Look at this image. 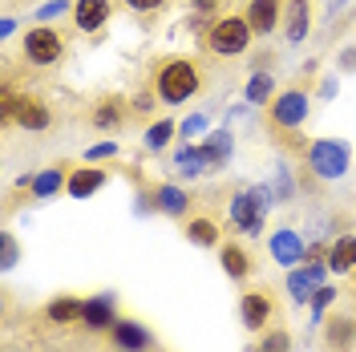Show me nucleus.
Instances as JSON below:
<instances>
[{
	"mask_svg": "<svg viewBox=\"0 0 356 352\" xmlns=\"http://www.w3.org/2000/svg\"><path fill=\"white\" fill-rule=\"evenodd\" d=\"M202 65L195 57H162L154 69V93L166 106H182L202 93Z\"/></svg>",
	"mask_w": 356,
	"mask_h": 352,
	"instance_id": "f257e3e1",
	"label": "nucleus"
},
{
	"mask_svg": "<svg viewBox=\"0 0 356 352\" xmlns=\"http://www.w3.org/2000/svg\"><path fill=\"white\" fill-rule=\"evenodd\" d=\"M251 24H247L243 13H219L211 29L202 33V45H207V53L211 57H239L247 53V45H251Z\"/></svg>",
	"mask_w": 356,
	"mask_h": 352,
	"instance_id": "f03ea898",
	"label": "nucleus"
},
{
	"mask_svg": "<svg viewBox=\"0 0 356 352\" xmlns=\"http://www.w3.org/2000/svg\"><path fill=\"white\" fill-rule=\"evenodd\" d=\"M308 110H312V93L304 81H296V86L280 89L275 97H271V106H267V126L275 134H296L304 122H308Z\"/></svg>",
	"mask_w": 356,
	"mask_h": 352,
	"instance_id": "7ed1b4c3",
	"label": "nucleus"
},
{
	"mask_svg": "<svg viewBox=\"0 0 356 352\" xmlns=\"http://www.w3.org/2000/svg\"><path fill=\"white\" fill-rule=\"evenodd\" d=\"M271 202H275L271 198V186H243V191H235L231 195V223H235V231L259 235Z\"/></svg>",
	"mask_w": 356,
	"mask_h": 352,
	"instance_id": "20e7f679",
	"label": "nucleus"
},
{
	"mask_svg": "<svg viewBox=\"0 0 356 352\" xmlns=\"http://www.w3.org/2000/svg\"><path fill=\"white\" fill-rule=\"evenodd\" d=\"M0 118H4V122H17L21 130H33V134H41V130L53 126V113H49V106H44L41 97L13 93L8 86L0 93Z\"/></svg>",
	"mask_w": 356,
	"mask_h": 352,
	"instance_id": "39448f33",
	"label": "nucleus"
},
{
	"mask_svg": "<svg viewBox=\"0 0 356 352\" xmlns=\"http://www.w3.org/2000/svg\"><path fill=\"white\" fill-rule=\"evenodd\" d=\"M304 162H308V170L316 178H344L348 166H353V150H348V142L316 138V142H308V150H304Z\"/></svg>",
	"mask_w": 356,
	"mask_h": 352,
	"instance_id": "423d86ee",
	"label": "nucleus"
},
{
	"mask_svg": "<svg viewBox=\"0 0 356 352\" xmlns=\"http://www.w3.org/2000/svg\"><path fill=\"white\" fill-rule=\"evenodd\" d=\"M21 53L29 65H61L65 61V37H61V29H53V24H33L29 33H24L21 41Z\"/></svg>",
	"mask_w": 356,
	"mask_h": 352,
	"instance_id": "0eeeda50",
	"label": "nucleus"
},
{
	"mask_svg": "<svg viewBox=\"0 0 356 352\" xmlns=\"http://www.w3.org/2000/svg\"><path fill=\"white\" fill-rule=\"evenodd\" d=\"M271 316H275L271 291H243L239 296V320H243L247 332H267L271 328Z\"/></svg>",
	"mask_w": 356,
	"mask_h": 352,
	"instance_id": "6e6552de",
	"label": "nucleus"
},
{
	"mask_svg": "<svg viewBox=\"0 0 356 352\" xmlns=\"http://www.w3.org/2000/svg\"><path fill=\"white\" fill-rule=\"evenodd\" d=\"M110 344L118 352H150L154 349V336L142 320H130V316H118V324L110 328Z\"/></svg>",
	"mask_w": 356,
	"mask_h": 352,
	"instance_id": "1a4fd4ad",
	"label": "nucleus"
},
{
	"mask_svg": "<svg viewBox=\"0 0 356 352\" xmlns=\"http://www.w3.org/2000/svg\"><path fill=\"white\" fill-rule=\"evenodd\" d=\"M243 17L255 37H267V33H275V24H284V0H247Z\"/></svg>",
	"mask_w": 356,
	"mask_h": 352,
	"instance_id": "9d476101",
	"label": "nucleus"
},
{
	"mask_svg": "<svg viewBox=\"0 0 356 352\" xmlns=\"http://www.w3.org/2000/svg\"><path fill=\"white\" fill-rule=\"evenodd\" d=\"M324 349L328 352H356V316L332 312L324 320Z\"/></svg>",
	"mask_w": 356,
	"mask_h": 352,
	"instance_id": "9b49d317",
	"label": "nucleus"
},
{
	"mask_svg": "<svg viewBox=\"0 0 356 352\" xmlns=\"http://www.w3.org/2000/svg\"><path fill=\"white\" fill-rule=\"evenodd\" d=\"M113 17V0H73V24L81 33H97L106 29Z\"/></svg>",
	"mask_w": 356,
	"mask_h": 352,
	"instance_id": "f8f14e48",
	"label": "nucleus"
},
{
	"mask_svg": "<svg viewBox=\"0 0 356 352\" xmlns=\"http://www.w3.org/2000/svg\"><path fill=\"white\" fill-rule=\"evenodd\" d=\"M106 182H110V170H102V166H73L65 195L69 198H93Z\"/></svg>",
	"mask_w": 356,
	"mask_h": 352,
	"instance_id": "ddd939ff",
	"label": "nucleus"
},
{
	"mask_svg": "<svg viewBox=\"0 0 356 352\" xmlns=\"http://www.w3.org/2000/svg\"><path fill=\"white\" fill-rule=\"evenodd\" d=\"M267 247H271V259H275L280 267H300L304 264V239H300L291 227H280Z\"/></svg>",
	"mask_w": 356,
	"mask_h": 352,
	"instance_id": "4468645a",
	"label": "nucleus"
},
{
	"mask_svg": "<svg viewBox=\"0 0 356 352\" xmlns=\"http://www.w3.org/2000/svg\"><path fill=\"white\" fill-rule=\"evenodd\" d=\"M219 264L222 271H227V280H235V284H243L247 275H251V255H247V247L243 243H235V239H222L219 243Z\"/></svg>",
	"mask_w": 356,
	"mask_h": 352,
	"instance_id": "2eb2a0df",
	"label": "nucleus"
},
{
	"mask_svg": "<svg viewBox=\"0 0 356 352\" xmlns=\"http://www.w3.org/2000/svg\"><path fill=\"white\" fill-rule=\"evenodd\" d=\"M130 102H122V97H102L93 110H89V122L97 126V130H122L126 126V118H130Z\"/></svg>",
	"mask_w": 356,
	"mask_h": 352,
	"instance_id": "dca6fc26",
	"label": "nucleus"
},
{
	"mask_svg": "<svg viewBox=\"0 0 356 352\" xmlns=\"http://www.w3.org/2000/svg\"><path fill=\"white\" fill-rule=\"evenodd\" d=\"M312 29V4L308 0H288L284 4V37L288 45H300Z\"/></svg>",
	"mask_w": 356,
	"mask_h": 352,
	"instance_id": "f3484780",
	"label": "nucleus"
},
{
	"mask_svg": "<svg viewBox=\"0 0 356 352\" xmlns=\"http://www.w3.org/2000/svg\"><path fill=\"white\" fill-rule=\"evenodd\" d=\"M118 324V308H113V296H93L86 300V316H81V328L89 332H110Z\"/></svg>",
	"mask_w": 356,
	"mask_h": 352,
	"instance_id": "a211bd4d",
	"label": "nucleus"
},
{
	"mask_svg": "<svg viewBox=\"0 0 356 352\" xmlns=\"http://www.w3.org/2000/svg\"><path fill=\"white\" fill-rule=\"evenodd\" d=\"M154 207L162 215H170V219H186L191 195H186L182 186H175V182H162V186H154Z\"/></svg>",
	"mask_w": 356,
	"mask_h": 352,
	"instance_id": "6ab92c4d",
	"label": "nucleus"
},
{
	"mask_svg": "<svg viewBox=\"0 0 356 352\" xmlns=\"http://www.w3.org/2000/svg\"><path fill=\"white\" fill-rule=\"evenodd\" d=\"M81 316H86V300H77V296H57L44 304L49 324H81Z\"/></svg>",
	"mask_w": 356,
	"mask_h": 352,
	"instance_id": "aec40b11",
	"label": "nucleus"
},
{
	"mask_svg": "<svg viewBox=\"0 0 356 352\" xmlns=\"http://www.w3.org/2000/svg\"><path fill=\"white\" fill-rule=\"evenodd\" d=\"M65 186H69V166H49V170H41V175L29 178L33 198H53V195H61Z\"/></svg>",
	"mask_w": 356,
	"mask_h": 352,
	"instance_id": "412c9836",
	"label": "nucleus"
},
{
	"mask_svg": "<svg viewBox=\"0 0 356 352\" xmlns=\"http://www.w3.org/2000/svg\"><path fill=\"white\" fill-rule=\"evenodd\" d=\"M182 235L195 247H219V223L211 219V215H191V219L182 223Z\"/></svg>",
	"mask_w": 356,
	"mask_h": 352,
	"instance_id": "4be33fe9",
	"label": "nucleus"
},
{
	"mask_svg": "<svg viewBox=\"0 0 356 352\" xmlns=\"http://www.w3.org/2000/svg\"><path fill=\"white\" fill-rule=\"evenodd\" d=\"M175 166L182 178H199V175H211V162H207V150L195 146V142H186L182 150L175 154Z\"/></svg>",
	"mask_w": 356,
	"mask_h": 352,
	"instance_id": "5701e85b",
	"label": "nucleus"
},
{
	"mask_svg": "<svg viewBox=\"0 0 356 352\" xmlns=\"http://www.w3.org/2000/svg\"><path fill=\"white\" fill-rule=\"evenodd\" d=\"M328 271H336V275L356 271V235H340V239L332 243V251H328Z\"/></svg>",
	"mask_w": 356,
	"mask_h": 352,
	"instance_id": "b1692460",
	"label": "nucleus"
},
{
	"mask_svg": "<svg viewBox=\"0 0 356 352\" xmlns=\"http://www.w3.org/2000/svg\"><path fill=\"white\" fill-rule=\"evenodd\" d=\"M199 146L207 150L211 170H219V166H227V158H231V150H235V138H231V130H211V138L199 142Z\"/></svg>",
	"mask_w": 356,
	"mask_h": 352,
	"instance_id": "393cba45",
	"label": "nucleus"
},
{
	"mask_svg": "<svg viewBox=\"0 0 356 352\" xmlns=\"http://www.w3.org/2000/svg\"><path fill=\"white\" fill-rule=\"evenodd\" d=\"M275 93H280V89H275V77H271V73L259 69V73H251V77H247L243 97L251 102V106H271V97H275Z\"/></svg>",
	"mask_w": 356,
	"mask_h": 352,
	"instance_id": "a878e982",
	"label": "nucleus"
},
{
	"mask_svg": "<svg viewBox=\"0 0 356 352\" xmlns=\"http://www.w3.org/2000/svg\"><path fill=\"white\" fill-rule=\"evenodd\" d=\"M316 280H312V271L308 267H296L288 275V296H291V304H312V291H316Z\"/></svg>",
	"mask_w": 356,
	"mask_h": 352,
	"instance_id": "bb28decb",
	"label": "nucleus"
},
{
	"mask_svg": "<svg viewBox=\"0 0 356 352\" xmlns=\"http://www.w3.org/2000/svg\"><path fill=\"white\" fill-rule=\"evenodd\" d=\"M178 134V126L170 122V118H158V122H150L146 126V150H166V142Z\"/></svg>",
	"mask_w": 356,
	"mask_h": 352,
	"instance_id": "cd10ccee",
	"label": "nucleus"
},
{
	"mask_svg": "<svg viewBox=\"0 0 356 352\" xmlns=\"http://www.w3.org/2000/svg\"><path fill=\"white\" fill-rule=\"evenodd\" d=\"M259 352H291V332L288 328H267L264 340L255 344Z\"/></svg>",
	"mask_w": 356,
	"mask_h": 352,
	"instance_id": "c85d7f7f",
	"label": "nucleus"
},
{
	"mask_svg": "<svg viewBox=\"0 0 356 352\" xmlns=\"http://www.w3.org/2000/svg\"><path fill=\"white\" fill-rule=\"evenodd\" d=\"M336 296H340V291L328 287V284H320L316 291H312V316H316V324H320V312H328L336 304Z\"/></svg>",
	"mask_w": 356,
	"mask_h": 352,
	"instance_id": "c756f323",
	"label": "nucleus"
},
{
	"mask_svg": "<svg viewBox=\"0 0 356 352\" xmlns=\"http://www.w3.org/2000/svg\"><path fill=\"white\" fill-rule=\"evenodd\" d=\"M291 195H296V182H291L288 166H280V170H275V182H271V198H275V202H288Z\"/></svg>",
	"mask_w": 356,
	"mask_h": 352,
	"instance_id": "7c9ffc66",
	"label": "nucleus"
},
{
	"mask_svg": "<svg viewBox=\"0 0 356 352\" xmlns=\"http://www.w3.org/2000/svg\"><path fill=\"white\" fill-rule=\"evenodd\" d=\"M0 247H4V259H0V267H4V271H13V267H17V259H21V247H17V239H13L8 231L0 235Z\"/></svg>",
	"mask_w": 356,
	"mask_h": 352,
	"instance_id": "2f4dec72",
	"label": "nucleus"
},
{
	"mask_svg": "<svg viewBox=\"0 0 356 352\" xmlns=\"http://www.w3.org/2000/svg\"><path fill=\"white\" fill-rule=\"evenodd\" d=\"M202 126H207V113H191V118L178 126V138H182V142H191V138L202 130Z\"/></svg>",
	"mask_w": 356,
	"mask_h": 352,
	"instance_id": "473e14b6",
	"label": "nucleus"
},
{
	"mask_svg": "<svg viewBox=\"0 0 356 352\" xmlns=\"http://www.w3.org/2000/svg\"><path fill=\"white\" fill-rule=\"evenodd\" d=\"M130 13H142V17H150V13H162L166 8V0H122Z\"/></svg>",
	"mask_w": 356,
	"mask_h": 352,
	"instance_id": "72a5a7b5",
	"label": "nucleus"
},
{
	"mask_svg": "<svg viewBox=\"0 0 356 352\" xmlns=\"http://www.w3.org/2000/svg\"><path fill=\"white\" fill-rule=\"evenodd\" d=\"M118 154V142H97L86 150V162H102V158H113Z\"/></svg>",
	"mask_w": 356,
	"mask_h": 352,
	"instance_id": "f704fd0d",
	"label": "nucleus"
},
{
	"mask_svg": "<svg viewBox=\"0 0 356 352\" xmlns=\"http://www.w3.org/2000/svg\"><path fill=\"white\" fill-rule=\"evenodd\" d=\"M69 8V0H49V4H41V8H37V21H53V17H61V13H65Z\"/></svg>",
	"mask_w": 356,
	"mask_h": 352,
	"instance_id": "c9c22d12",
	"label": "nucleus"
},
{
	"mask_svg": "<svg viewBox=\"0 0 356 352\" xmlns=\"http://www.w3.org/2000/svg\"><path fill=\"white\" fill-rule=\"evenodd\" d=\"M328 243H312V247H304V264H328Z\"/></svg>",
	"mask_w": 356,
	"mask_h": 352,
	"instance_id": "e433bc0d",
	"label": "nucleus"
},
{
	"mask_svg": "<svg viewBox=\"0 0 356 352\" xmlns=\"http://www.w3.org/2000/svg\"><path fill=\"white\" fill-rule=\"evenodd\" d=\"M340 69L344 73H356V49H340Z\"/></svg>",
	"mask_w": 356,
	"mask_h": 352,
	"instance_id": "4c0bfd02",
	"label": "nucleus"
},
{
	"mask_svg": "<svg viewBox=\"0 0 356 352\" xmlns=\"http://www.w3.org/2000/svg\"><path fill=\"white\" fill-rule=\"evenodd\" d=\"M150 106H154V102H150V93H138V97H134V110H138V113H146Z\"/></svg>",
	"mask_w": 356,
	"mask_h": 352,
	"instance_id": "58836bf2",
	"label": "nucleus"
},
{
	"mask_svg": "<svg viewBox=\"0 0 356 352\" xmlns=\"http://www.w3.org/2000/svg\"><path fill=\"white\" fill-rule=\"evenodd\" d=\"M13 29H17V21H13V17H4V21H0V37H8Z\"/></svg>",
	"mask_w": 356,
	"mask_h": 352,
	"instance_id": "ea45409f",
	"label": "nucleus"
},
{
	"mask_svg": "<svg viewBox=\"0 0 356 352\" xmlns=\"http://www.w3.org/2000/svg\"><path fill=\"white\" fill-rule=\"evenodd\" d=\"M353 296H356V280H353Z\"/></svg>",
	"mask_w": 356,
	"mask_h": 352,
	"instance_id": "a19ab883",
	"label": "nucleus"
}]
</instances>
